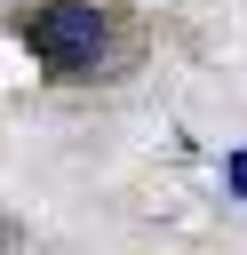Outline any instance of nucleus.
I'll return each instance as SVG.
<instances>
[{"label":"nucleus","instance_id":"1","mask_svg":"<svg viewBox=\"0 0 247 255\" xmlns=\"http://www.w3.org/2000/svg\"><path fill=\"white\" fill-rule=\"evenodd\" d=\"M24 40L48 72H96L104 64V16L88 0H40L24 16Z\"/></svg>","mask_w":247,"mask_h":255},{"label":"nucleus","instance_id":"2","mask_svg":"<svg viewBox=\"0 0 247 255\" xmlns=\"http://www.w3.org/2000/svg\"><path fill=\"white\" fill-rule=\"evenodd\" d=\"M231 191H239V199H247V151H239V159H231Z\"/></svg>","mask_w":247,"mask_h":255}]
</instances>
